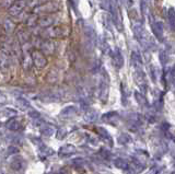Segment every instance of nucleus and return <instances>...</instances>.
Masks as SVG:
<instances>
[{"label":"nucleus","mask_w":175,"mask_h":174,"mask_svg":"<svg viewBox=\"0 0 175 174\" xmlns=\"http://www.w3.org/2000/svg\"><path fill=\"white\" fill-rule=\"evenodd\" d=\"M10 67V53L7 48L2 47L0 49V69L7 72Z\"/></svg>","instance_id":"3"},{"label":"nucleus","mask_w":175,"mask_h":174,"mask_svg":"<svg viewBox=\"0 0 175 174\" xmlns=\"http://www.w3.org/2000/svg\"><path fill=\"white\" fill-rule=\"evenodd\" d=\"M29 115H30L31 117H33V118H37V117L40 116V114H38L36 111H31V112H29Z\"/></svg>","instance_id":"16"},{"label":"nucleus","mask_w":175,"mask_h":174,"mask_svg":"<svg viewBox=\"0 0 175 174\" xmlns=\"http://www.w3.org/2000/svg\"><path fill=\"white\" fill-rule=\"evenodd\" d=\"M58 10V6L54 2H46L40 7L35 8L34 13H52Z\"/></svg>","instance_id":"5"},{"label":"nucleus","mask_w":175,"mask_h":174,"mask_svg":"<svg viewBox=\"0 0 175 174\" xmlns=\"http://www.w3.org/2000/svg\"><path fill=\"white\" fill-rule=\"evenodd\" d=\"M0 94H1V92H0Z\"/></svg>","instance_id":"17"},{"label":"nucleus","mask_w":175,"mask_h":174,"mask_svg":"<svg viewBox=\"0 0 175 174\" xmlns=\"http://www.w3.org/2000/svg\"><path fill=\"white\" fill-rule=\"evenodd\" d=\"M68 33V29L64 25H58V26H52L45 31V35L49 38H61L65 36Z\"/></svg>","instance_id":"2"},{"label":"nucleus","mask_w":175,"mask_h":174,"mask_svg":"<svg viewBox=\"0 0 175 174\" xmlns=\"http://www.w3.org/2000/svg\"><path fill=\"white\" fill-rule=\"evenodd\" d=\"M10 167L15 171H19L23 168V160L22 158H15L14 160H12L10 163Z\"/></svg>","instance_id":"8"},{"label":"nucleus","mask_w":175,"mask_h":174,"mask_svg":"<svg viewBox=\"0 0 175 174\" xmlns=\"http://www.w3.org/2000/svg\"><path fill=\"white\" fill-rule=\"evenodd\" d=\"M7 128L8 129L12 130V132H17V130H19L21 128L20 121L17 120V118H11V120H9L7 123Z\"/></svg>","instance_id":"7"},{"label":"nucleus","mask_w":175,"mask_h":174,"mask_svg":"<svg viewBox=\"0 0 175 174\" xmlns=\"http://www.w3.org/2000/svg\"><path fill=\"white\" fill-rule=\"evenodd\" d=\"M17 105L18 107L20 109H22V111H25V109H28L29 107H30V103L25 99H23V97H19V99L17 100Z\"/></svg>","instance_id":"9"},{"label":"nucleus","mask_w":175,"mask_h":174,"mask_svg":"<svg viewBox=\"0 0 175 174\" xmlns=\"http://www.w3.org/2000/svg\"><path fill=\"white\" fill-rule=\"evenodd\" d=\"M19 152V149H18V147H15V146H10V147L8 148V153L9 154H14V153H18Z\"/></svg>","instance_id":"15"},{"label":"nucleus","mask_w":175,"mask_h":174,"mask_svg":"<svg viewBox=\"0 0 175 174\" xmlns=\"http://www.w3.org/2000/svg\"><path fill=\"white\" fill-rule=\"evenodd\" d=\"M169 21H170L171 24L174 26L175 25V12H174V10H172V9L170 10V14H169Z\"/></svg>","instance_id":"14"},{"label":"nucleus","mask_w":175,"mask_h":174,"mask_svg":"<svg viewBox=\"0 0 175 174\" xmlns=\"http://www.w3.org/2000/svg\"><path fill=\"white\" fill-rule=\"evenodd\" d=\"M42 49H43V53H47V54H52V50H54V44L52 43H44L42 45Z\"/></svg>","instance_id":"10"},{"label":"nucleus","mask_w":175,"mask_h":174,"mask_svg":"<svg viewBox=\"0 0 175 174\" xmlns=\"http://www.w3.org/2000/svg\"><path fill=\"white\" fill-rule=\"evenodd\" d=\"M71 152H73V147H71V146H66V147L60 149V156H65L66 153H71Z\"/></svg>","instance_id":"11"},{"label":"nucleus","mask_w":175,"mask_h":174,"mask_svg":"<svg viewBox=\"0 0 175 174\" xmlns=\"http://www.w3.org/2000/svg\"><path fill=\"white\" fill-rule=\"evenodd\" d=\"M31 56H32V60L34 62V65L37 68H44L47 64V60H46L44 54L38 52V50H34Z\"/></svg>","instance_id":"4"},{"label":"nucleus","mask_w":175,"mask_h":174,"mask_svg":"<svg viewBox=\"0 0 175 174\" xmlns=\"http://www.w3.org/2000/svg\"><path fill=\"white\" fill-rule=\"evenodd\" d=\"M26 7H28V0H17L9 7L8 13L11 17H19Z\"/></svg>","instance_id":"1"},{"label":"nucleus","mask_w":175,"mask_h":174,"mask_svg":"<svg viewBox=\"0 0 175 174\" xmlns=\"http://www.w3.org/2000/svg\"><path fill=\"white\" fill-rule=\"evenodd\" d=\"M42 132H43V134L46 135V136H50V135L54 132V127H52V126H45L42 129Z\"/></svg>","instance_id":"12"},{"label":"nucleus","mask_w":175,"mask_h":174,"mask_svg":"<svg viewBox=\"0 0 175 174\" xmlns=\"http://www.w3.org/2000/svg\"><path fill=\"white\" fill-rule=\"evenodd\" d=\"M5 26H6V29H7V31H9V32H12V31L14 30V27H15L14 24H13L10 20H6Z\"/></svg>","instance_id":"13"},{"label":"nucleus","mask_w":175,"mask_h":174,"mask_svg":"<svg viewBox=\"0 0 175 174\" xmlns=\"http://www.w3.org/2000/svg\"><path fill=\"white\" fill-rule=\"evenodd\" d=\"M37 24L42 27H49L54 24V17H50V15H43V17L38 18L37 20Z\"/></svg>","instance_id":"6"}]
</instances>
